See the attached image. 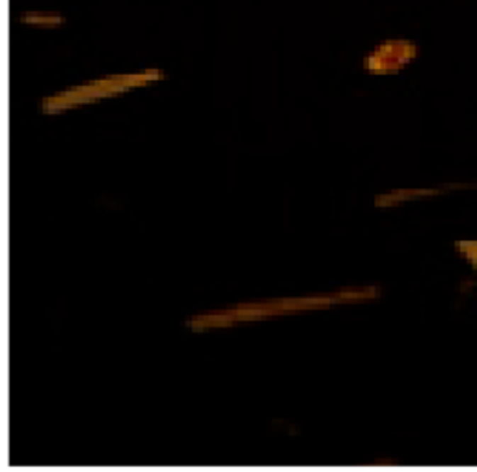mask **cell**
<instances>
[{
  "instance_id": "cell-2",
  "label": "cell",
  "mask_w": 477,
  "mask_h": 472,
  "mask_svg": "<svg viewBox=\"0 0 477 472\" xmlns=\"http://www.w3.org/2000/svg\"><path fill=\"white\" fill-rule=\"evenodd\" d=\"M405 55H407V43L401 41H386L378 45L377 49H373L364 60V67L369 73L375 75H384V73H392L395 67L405 62Z\"/></svg>"
},
{
  "instance_id": "cell-1",
  "label": "cell",
  "mask_w": 477,
  "mask_h": 472,
  "mask_svg": "<svg viewBox=\"0 0 477 472\" xmlns=\"http://www.w3.org/2000/svg\"><path fill=\"white\" fill-rule=\"evenodd\" d=\"M164 79L161 70H142L136 73H123V75L101 77L96 81L82 82V84L71 86L67 90L52 94L43 99V112L45 114H60V112L71 111L77 106L94 105L97 101L108 99V97L120 96L135 88H144L153 82Z\"/></svg>"
},
{
  "instance_id": "cell-3",
  "label": "cell",
  "mask_w": 477,
  "mask_h": 472,
  "mask_svg": "<svg viewBox=\"0 0 477 472\" xmlns=\"http://www.w3.org/2000/svg\"><path fill=\"white\" fill-rule=\"evenodd\" d=\"M19 21L23 25L34 26V28H41V31H55L60 26L66 25V17L55 11H43V10H32L21 13Z\"/></svg>"
}]
</instances>
